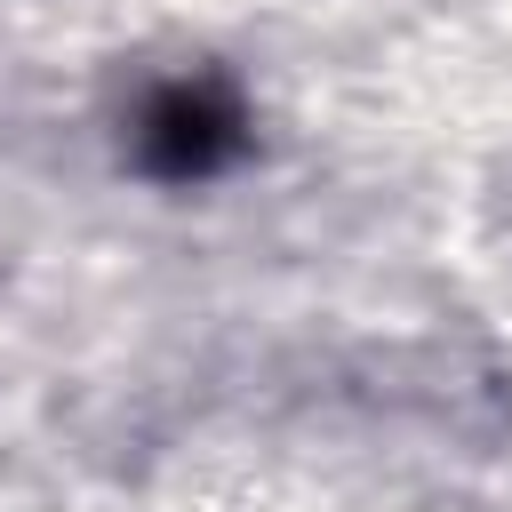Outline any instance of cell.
Segmentation results:
<instances>
[{
	"label": "cell",
	"mask_w": 512,
	"mask_h": 512,
	"mask_svg": "<svg viewBox=\"0 0 512 512\" xmlns=\"http://www.w3.org/2000/svg\"><path fill=\"white\" fill-rule=\"evenodd\" d=\"M128 152L152 184H208L248 152V104L224 72H176L136 104Z\"/></svg>",
	"instance_id": "6da1fadb"
}]
</instances>
